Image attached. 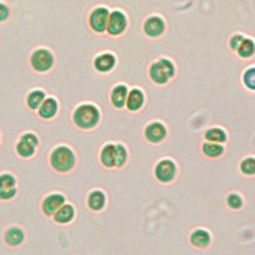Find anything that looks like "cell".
<instances>
[{"label":"cell","mask_w":255,"mask_h":255,"mask_svg":"<svg viewBox=\"0 0 255 255\" xmlns=\"http://www.w3.org/2000/svg\"><path fill=\"white\" fill-rule=\"evenodd\" d=\"M100 119L99 110L91 104H84L78 107L74 113V122L82 128L95 127Z\"/></svg>","instance_id":"obj_1"},{"label":"cell","mask_w":255,"mask_h":255,"mask_svg":"<svg viewBox=\"0 0 255 255\" xmlns=\"http://www.w3.org/2000/svg\"><path fill=\"white\" fill-rule=\"evenodd\" d=\"M126 157L127 151L122 144H106L101 153V160L108 167L123 165Z\"/></svg>","instance_id":"obj_2"},{"label":"cell","mask_w":255,"mask_h":255,"mask_svg":"<svg viewBox=\"0 0 255 255\" xmlns=\"http://www.w3.org/2000/svg\"><path fill=\"white\" fill-rule=\"evenodd\" d=\"M75 156L73 151L65 145L56 147L51 154V164L59 171H67L73 167Z\"/></svg>","instance_id":"obj_3"},{"label":"cell","mask_w":255,"mask_h":255,"mask_svg":"<svg viewBox=\"0 0 255 255\" xmlns=\"http://www.w3.org/2000/svg\"><path fill=\"white\" fill-rule=\"evenodd\" d=\"M173 72L174 68L171 62L166 59H161L152 64L149 70V75L155 83L164 84L173 76Z\"/></svg>","instance_id":"obj_4"},{"label":"cell","mask_w":255,"mask_h":255,"mask_svg":"<svg viewBox=\"0 0 255 255\" xmlns=\"http://www.w3.org/2000/svg\"><path fill=\"white\" fill-rule=\"evenodd\" d=\"M54 62L53 55L47 49H38L36 50L31 58L32 66L35 70L39 72L48 71Z\"/></svg>","instance_id":"obj_5"},{"label":"cell","mask_w":255,"mask_h":255,"mask_svg":"<svg viewBox=\"0 0 255 255\" xmlns=\"http://www.w3.org/2000/svg\"><path fill=\"white\" fill-rule=\"evenodd\" d=\"M109 11L105 7L96 8L90 17L91 27L96 32H104L107 29L108 21H109Z\"/></svg>","instance_id":"obj_6"},{"label":"cell","mask_w":255,"mask_h":255,"mask_svg":"<svg viewBox=\"0 0 255 255\" xmlns=\"http://www.w3.org/2000/svg\"><path fill=\"white\" fill-rule=\"evenodd\" d=\"M175 174V164L169 159L159 161L155 167V176L161 182H168Z\"/></svg>","instance_id":"obj_7"},{"label":"cell","mask_w":255,"mask_h":255,"mask_svg":"<svg viewBox=\"0 0 255 255\" xmlns=\"http://www.w3.org/2000/svg\"><path fill=\"white\" fill-rule=\"evenodd\" d=\"M127 26V20L125 15L121 11H113L109 17L107 30L111 35L121 34Z\"/></svg>","instance_id":"obj_8"},{"label":"cell","mask_w":255,"mask_h":255,"mask_svg":"<svg viewBox=\"0 0 255 255\" xmlns=\"http://www.w3.org/2000/svg\"><path fill=\"white\" fill-rule=\"evenodd\" d=\"M165 128L162 124L155 122L151 123L145 128V136L151 142H158L165 136Z\"/></svg>","instance_id":"obj_9"},{"label":"cell","mask_w":255,"mask_h":255,"mask_svg":"<svg viewBox=\"0 0 255 255\" xmlns=\"http://www.w3.org/2000/svg\"><path fill=\"white\" fill-rule=\"evenodd\" d=\"M65 198L61 194H51L43 202V210L46 214H53L55 211L57 212L62 205L64 204Z\"/></svg>","instance_id":"obj_10"},{"label":"cell","mask_w":255,"mask_h":255,"mask_svg":"<svg viewBox=\"0 0 255 255\" xmlns=\"http://www.w3.org/2000/svg\"><path fill=\"white\" fill-rule=\"evenodd\" d=\"M163 29H164L163 20L158 16H151L146 20L144 24V32L150 37H155L160 35Z\"/></svg>","instance_id":"obj_11"},{"label":"cell","mask_w":255,"mask_h":255,"mask_svg":"<svg viewBox=\"0 0 255 255\" xmlns=\"http://www.w3.org/2000/svg\"><path fill=\"white\" fill-rule=\"evenodd\" d=\"M116 59L113 54L105 53L98 56L95 60V68L100 72H109L114 68Z\"/></svg>","instance_id":"obj_12"},{"label":"cell","mask_w":255,"mask_h":255,"mask_svg":"<svg viewBox=\"0 0 255 255\" xmlns=\"http://www.w3.org/2000/svg\"><path fill=\"white\" fill-rule=\"evenodd\" d=\"M58 110L57 101L54 98L46 99L39 109V115L44 119H50L55 116Z\"/></svg>","instance_id":"obj_13"},{"label":"cell","mask_w":255,"mask_h":255,"mask_svg":"<svg viewBox=\"0 0 255 255\" xmlns=\"http://www.w3.org/2000/svg\"><path fill=\"white\" fill-rule=\"evenodd\" d=\"M127 95H128V90L127 87L124 85H118L115 87V89L112 92V102L117 108H122L126 104L127 100Z\"/></svg>","instance_id":"obj_14"},{"label":"cell","mask_w":255,"mask_h":255,"mask_svg":"<svg viewBox=\"0 0 255 255\" xmlns=\"http://www.w3.org/2000/svg\"><path fill=\"white\" fill-rule=\"evenodd\" d=\"M142 103H143L142 92L138 89L131 90L128 97V102H127L128 109L130 111H136L141 107Z\"/></svg>","instance_id":"obj_15"},{"label":"cell","mask_w":255,"mask_h":255,"mask_svg":"<svg viewBox=\"0 0 255 255\" xmlns=\"http://www.w3.org/2000/svg\"><path fill=\"white\" fill-rule=\"evenodd\" d=\"M191 243L197 247H206L210 242V234L203 229H198L191 234Z\"/></svg>","instance_id":"obj_16"},{"label":"cell","mask_w":255,"mask_h":255,"mask_svg":"<svg viewBox=\"0 0 255 255\" xmlns=\"http://www.w3.org/2000/svg\"><path fill=\"white\" fill-rule=\"evenodd\" d=\"M106 203L105 194L100 190L93 191L88 198V204L93 210H101Z\"/></svg>","instance_id":"obj_17"},{"label":"cell","mask_w":255,"mask_h":255,"mask_svg":"<svg viewBox=\"0 0 255 255\" xmlns=\"http://www.w3.org/2000/svg\"><path fill=\"white\" fill-rule=\"evenodd\" d=\"M74 217V208L70 204L62 206L54 215V219L59 223H67Z\"/></svg>","instance_id":"obj_18"},{"label":"cell","mask_w":255,"mask_h":255,"mask_svg":"<svg viewBox=\"0 0 255 255\" xmlns=\"http://www.w3.org/2000/svg\"><path fill=\"white\" fill-rule=\"evenodd\" d=\"M44 99H45V93L41 90H35L29 94L27 98V103L31 109L35 110L41 107V105L44 102Z\"/></svg>","instance_id":"obj_19"},{"label":"cell","mask_w":255,"mask_h":255,"mask_svg":"<svg viewBox=\"0 0 255 255\" xmlns=\"http://www.w3.org/2000/svg\"><path fill=\"white\" fill-rule=\"evenodd\" d=\"M23 238H24V234L18 228H11L5 234L6 241L13 246L20 244L23 241Z\"/></svg>","instance_id":"obj_20"},{"label":"cell","mask_w":255,"mask_h":255,"mask_svg":"<svg viewBox=\"0 0 255 255\" xmlns=\"http://www.w3.org/2000/svg\"><path fill=\"white\" fill-rule=\"evenodd\" d=\"M205 138L210 141H216V142H223L226 139V133L223 129L214 128H210L205 132Z\"/></svg>","instance_id":"obj_21"},{"label":"cell","mask_w":255,"mask_h":255,"mask_svg":"<svg viewBox=\"0 0 255 255\" xmlns=\"http://www.w3.org/2000/svg\"><path fill=\"white\" fill-rule=\"evenodd\" d=\"M255 51V44L251 39H244L238 48V54L243 58H248L253 55Z\"/></svg>","instance_id":"obj_22"},{"label":"cell","mask_w":255,"mask_h":255,"mask_svg":"<svg viewBox=\"0 0 255 255\" xmlns=\"http://www.w3.org/2000/svg\"><path fill=\"white\" fill-rule=\"evenodd\" d=\"M203 151L206 155L215 157L218 156L222 153L223 147L219 143H214V142H206L203 144Z\"/></svg>","instance_id":"obj_23"},{"label":"cell","mask_w":255,"mask_h":255,"mask_svg":"<svg viewBox=\"0 0 255 255\" xmlns=\"http://www.w3.org/2000/svg\"><path fill=\"white\" fill-rule=\"evenodd\" d=\"M17 151L18 153L23 156V157H28V156H31L34 151H35V146L31 145L30 143L28 142H25V141H22L20 140L18 143H17Z\"/></svg>","instance_id":"obj_24"},{"label":"cell","mask_w":255,"mask_h":255,"mask_svg":"<svg viewBox=\"0 0 255 255\" xmlns=\"http://www.w3.org/2000/svg\"><path fill=\"white\" fill-rule=\"evenodd\" d=\"M241 170L242 172H244L245 174H254L255 173V158L253 157H248L246 159H244L241 162Z\"/></svg>","instance_id":"obj_25"},{"label":"cell","mask_w":255,"mask_h":255,"mask_svg":"<svg viewBox=\"0 0 255 255\" xmlns=\"http://www.w3.org/2000/svg\"><path fill=\"white\" fill-rule=\"evenodd\" d=\"M243 81L247 88L255 90V68H250L245 72Z\"/></svg>","instance_id":"obj_26"},{"label":"cell","mask_w":255,"mask_h":255,"mask_svg":"<svg viewBox=\"0 0 255 255\" xmlns=\"http://www.w3.org/2000/svg\"><path fill=\"white\" fill-rule=\"evenodd\" d=\"M15 183H16V180L13 175L8 173H4L0 175V189L14 187Z\"/></svg>","instance_id":"obj_27"},{"label":"cell","mask_w":255,"mask_h":255,"mask_svg":"<svg viewBox=\"0 0 255 255\" xmlns=\"http://www.w3.org/2000/svg\"><path fill=\"white\" fill-rule=\"evenodd\" d=\"M227 203L231 208H239L242 205V199L238 194L232 193L228 196Z\"/></svg>","instance_id":"obj_28"},{"label":"cell","mask_w":255,"mask_h":255,"mask_svg":"<svg viewBox=\"0 0 255 255\" xmlns=\"http://www.w3.org/2000/svg\"><path fill=\"white\" fill-rule=\"evenodd\" d=\"M20 140L25 141V142H28V143H30V144L33 145V146H36V145L38 144V138H37V136H36L34 133H32V132H27V133L23 134V135L21 136Z\"/></svg>","instance_id":"obj_29"},{"label":"cell","mask_w":255,"mask_h":255,"mask_svg":"<svg viewBox=\"0 0 255 255\" xmlns=\"http://www.w3.org/2000/svg\"><path fill=\"white\" fill-rule=\"evenodd\" d=\"M15 193H16V188L15 187L0 189V198L9 199V198L13 197L15 195Z\"/></svg>","instance_id":"obj_30"},{"label":"cell","mask_w":255,"mask_h":255,"mask_svg":"<svg viewBox=\"0 0 255 255\" xmlns=\"http://www.w3.org/2000/svg\"><path fill=\"white\" fill-rule=\"evenodd\" d=\"M244 38L241 36V35H235L231 38L230 40V47L233 49V50H238V48L240 47L241 43L243 42Z\"/></svg>","instance_id":"obj_31"},{"label":"cell","mask_w":255,"mask_h":255,"mask_svg":"<svg viewBox=\"0 0 255 255\" xmlns=\"http://www.w3.org/2000/svg\"><path fill=\"white\" fill-rule=\"evenodd\" d=\"M8 15H9L8 7L4 3H0V21L6 20Z\"/></svg>","instance_id":"obj_32"}]
</instances>
